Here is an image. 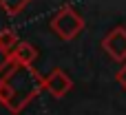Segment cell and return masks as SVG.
Returning a JSON list of instances; mask_svg holds the SVG:
<instances>
[{
	"label": "cell",
	"instance_id": "cell-5",
	"mask_svg": "<svg viewBox=\"0 0 126 115\" xmlns=\"http://www.w3.org/2000/svg\"><path fill=\"white\" fill-rule=\"evenodd\" d=\"M16 44H18L16 33H13L11 29H2V31H0V49H4V51L9 53V51H13Z\"/></svg>",
	"mask_w": 126,
	"mask_h": 115
},
{
	"label": "cell",
	"instance_id": "cell-1",
	"mask_svg": "<svg viewBox=\"0 0 126 115\" xmlns=\"http://www.w3.org/2000/svg\"><path fill=\"white\" fill-rule=\"evenodd\" d=\"M51 29H53L62 40H73V38L84 29V20L75 13L73 7H62V9L51 18Z\"/></svg>",
	"mask_w": 126,
	"mask_h": 115
},
{
	"label": "cell",
	"instance_id": "cell-3",
	"mask_svg": "<svg viewBox=\"0 0 126 115\" xmlns=\"http://www.w3.org/2000/svg\"><path fill=\"white\" fill-rule=\"evenodd\" d=\"M71 86H73L71 78H69L64 71H60V69H55V71L44 80V89H49V93H53L55 98H62Z\"/></svg>",
	"mask_w": 126,
	"mask_h": 115
},
{
	"label": "cell",
	"instance_id": "cell-2",
	"mask_svg": "<svg viewBox=\"0 0 126 115\" xmlns=\"http://www.w3.org/2000/svg\"><path fill=\"white\" fill-rule=\"evenodd\" d=\"M102 47H104V51H106L113 60H117V62L124 60L126 58V29L124 27L113 29V31L104 38Z\"/></svg>",
	"mask_w": 126,
	"mask_h": 115
},
{
	"label": "cell",
	"instance_id": "cell-6",
	"mask_svg": "<svg viewBox=\"0 0 126 115\" xmlns=\"http://www.w3.org/2000/svg\"><path fill=\"white\" fill-rule=\"evenodd\" d=\"M31 0H0V7L7 11V13H11V16H16V13H20L27 4H29Z\"/></svg>",
	"mask_w": 126,
	"mask_h": 115
},
{
	"label": "cell",
	"instance_id": "cell-7",
	"mask_svg": "<svg viewBox=\"0 0 126 115\" xmlns=\"http://www.w3.org/2000/svg\"><path fill=\"white\" fill-rule=\"evenodd\" d=\"M117 82H120V84L126 89V64L120 69V73H117Z\"/></svg>",
	"mask_w": 126,
	"mask_h": 115
},
{
	"label": "cell",
	"instance_id": "cell-4",
	"mask_svg": "<svg viewBox=\"0 0 126 115\" xmlns=\"http://www.w3.org/2000/svg\"><path fill=\"white\" fill-rule=\"evenodd\" d=\"M11 58H13L20 66H29V64L38 58V51H35V47H31L29 42H18V44L13 47V51H11Z\"/></svg>",
	"mask_w": 126,
	"mask_h": 115
}]
</instances>
